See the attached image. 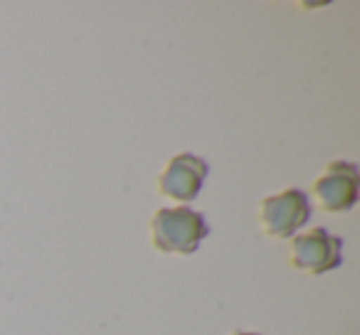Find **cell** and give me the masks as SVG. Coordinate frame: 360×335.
<instances>
[{
    "label": "cell",
    "mask_w": 360,
    "mask_h": 335,
    "mask_svg": "<svg viewBox=\"0 0 360 335\" xmlns=\"http://www.w3.org/2000/svg\"><path fill=\"white\" fill-rule=\"evenodd\" d=\"M207 163L195 153H178L158 176V192L175 202H193L207 180Z\"/></svg>",
    "instance_id": "cell-5"
},
{
    "label": "cell",
    "mask_w": 360,
    "mask_h": 335,
    "mask_svg": "<svg viewBox=\"0 0 360 335\" xmlns=\"http://www.w3.org/2000/svg\"><path fill=\"white\" fill-rule=\"evenodd\" d=\"M232 335H259V333H245V330H237V333H232Z\"/></svg>",
    "instance_id": "cell-6"
},
{
    "label": "cell",
    "mask_w": 360,
    "mask_h": 335,
    "mask_svg": "<svg viewBox=\"0 0 360 335\" xmlns=\"http://www.w3.org/2000/svg\"><path fill=\"white\" fill-rule=\"evenodd\" d=\"M289 261L304 274H328L343 264V242L323 227L291 237Z\"/></svg>",
    "instance_id": "cell-3"
},
{
    "label": "cell",
    "mask_w": 360,
    "mask_h": 335,
    "mask_svg": "<svg viewBox=\"0 0 360 335\" xmlns=\"http://www.w3.org/2000/svg\"><path fill=\"white\" fill-rule=\"evenodd\" d=\"M311 220L309 195L299 188L281 190L279 195L259 202V225L271 239H291Z\"/></svg>",
    "instance_id": "cell-2"
},
{
    "label": "cell",
    "mask_w": 360,
    "mask_h": 335,
    "mask_svg": "<svg viewBox=\"0 0 360 335\" xmlns=\"http://www.w3.org/2000/svg\"><path fill=\"white\" fill-rule=\"evenodd\" d=\"M360 176L358 165L348 160H333L326 165L321 178H316L311 192L319 200L321 210L326 212H348L358 202Z\"/></svg>",
    "instance_id": "cell-4"
},
{
    "label": "cell",
    "mask_w": 360,
    "mask_h": 335,
    "mask_svg": "<svg viewBox=\"0 0 360 335\" xmlns=\"http://www.w3.org/2000/svg\"><path fill=\"white\" fill-rule=\"evenodd\" d=\"M207 235L205 217L186 205L160 207L150 217V242L163 254H195Z\"/></svg>",
    "instance_id": "cell-1"
}]
</instances>
